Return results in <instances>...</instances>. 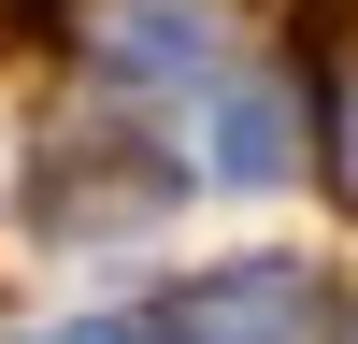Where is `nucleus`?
Wrapping results in <instances>:
<instances>
[{
  "label": "nucleus",
  "mask_w": 358,
  "mask_h": 344,
  "mask_svg": "<svg viewBox=\"0 0 358 344\" xmlns=\"http://www.w3.org/2000/svg\"><path fill=\"white\" fill-rule=\"evenodd\" d=\"M215 43H229L215 0H115V15H101V57H115V72H158V86L215 72Z\"/></svg>",
  "instance_id": "f257e3e1"
},
{
  "label": "nucleus",
  "mask_w": 358,
  "mask_h": 344,
  "mask_svg": "<svg viewBox=\"0 0 358 344\" xmlns=\"http://www.w3.org/2000/svg\"><path fill=\"white\" fill-rule=\"evenodd\" d=\"M301 330H315L301 273H229V287H201V315H187V344H301Z\"/></svg>",
  "instance_id": "f03ea898"
},
{
  "label": "nucleus",
  "mask_w": 358,
  "mask_h": 344,
  "mask_svg": "<svg viewBox=\"0 0 358 344\" xmlns=\"http://www.w3.org/2000/svg\"><path fill=\"white\" fill-rule=\"evenodd\" d=\"M215 158H229V172H273V158H287L273 101H215Z\"/></svg>",
  "instance_id": "7ed1b4c3"
},
{
  "label": "nucleus",
  "mask_w": 358,
  "mask_h": 344,
  "mask_svg": "<svg viewBox=\"0 0 358 344\" xmlns=\"http://www.w3.org/2000/svg\"><path fill=\"white\" fill-rule=\"evenodd\" d=\"M330 187L358 201V57H344V72H330Z\"/></svg>",
  "instance_id": "20e7f679"
},
{
  "label": "nucleus",
  "mask_w": 358,
  "mask_h": 344,
  "mask_svg": "<svg viewBox=\"0 0 358 344\" xmlns=\"http://www.w3.org/2000/svg\"><path fill=\"white\" fill-rule=\"evenodd\" d=\"M29 344H158L143 315H57V330H29Z\"/></svg>",
  "instance_id": "39448f33"
}]
</instances>
